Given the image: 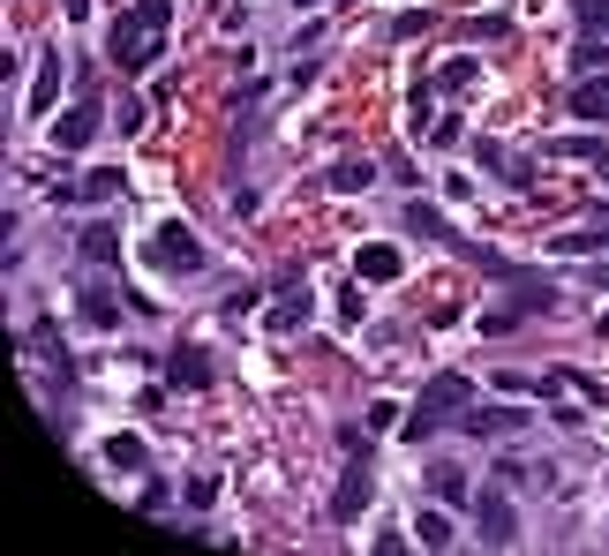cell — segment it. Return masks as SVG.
<instances>
[{
    "instance_id": "13",
    "label": "cell",
    "mask_w": 609,
    "mask_h": 556,
    "mask_svg": "<svg viewBox=\"0 0 609 556\" xmlns=\"http://www.w3.org/2000/svg\"><path fill=\"white\" fill-rule=\"evenodd\" d=\"M354 271H361L369 286H384V279H399V249H392V241H369V249L354 257Z\"/></svg>"
},
{
    "instance_id": "22",
    "label": "cell",
    "mask_w": 609,
    "mask_h": 556,
    "mask_svg": "<svg viewBox=\"0 0 609 556\" xmlns=\"http://www.w3.org/2000/svg\"><path fill=\"white\" fill-rule=\"evenodd\" d=\"M475 76H481L475 61H467V53H452V61H444V68L429 76V84H436V90H475Z\"/></svg>"
},
{
    "instance_id": "14",
    "label": "cell",
    "mask_w": 609,
    "mask_h": 556,
    "mask_svg": "<svg viewBox=\"0 0 609 556\" xmlns=\"http://www.w3.org/2000/svg\"><path fill=\"white\" fill-rule=\"evenodd\" d=\"M572 113H579V121H609V84L602 76H579V84H572Z\"/></svg>"
},
{
    "instance_id": "15",
    "label": "cell",
    "mask_w": 609,
    "mask_h": 556,
    "mask_svg": "<svg viewBox=\"0 0 609 556\" xmlns=\"http://www.w3.org/2000/svg\"><path fill=\"white\" fill-rule=\"evenodd\" d=\"M369 181H377V166H369V159H339V166L324 173V188H331V196H361Z\"/></svg>"
},
{
    "instance_id": "1",
    "label": "cell",
    "mask_w": 609,
    "mask_h": 556,
    "mask_svg": "<svg viewBox=\"0 0 609 556\" xmlns=\"http://www.w3.org/2000/svg\"><path fill=\"white\" fill-rule=\"evenodd\" d=\"M166 31H174V0H135V8H121L113 31H106L113 68H121V76H143V68L166 53Z\"/></svg>"
},
{
    "instance_id": "26",
    "label": "cell",
    "mask_w": 609,
    "mask_h": 556,
    "mask_svg": "<svg viewBox=\"0 0 609 556\" xmlns=\"http://www.w3.org/2000/svg\"><path fill=\"white\" fill-rule=\"evenodd\" d=\"M181 497H188V512H211V504H218V481H211V473H196Z\"/></svg>"
},
{
    "instance_id": "12",
    "label": "cell",
    "mask_w": 609,
    "mask_h": 556,
    "mask_svg": "<svg viewBox=\"0 0 609 556\" xmlns=\"http://www.w3.org/2000/svg\"><path fill=\"white\" fill-rule=\"evenodd\" d=\"M414 542H422V549H452V542H459V526H452V504H429V512L414 519Z\"/></svg>"
},
{
    "instance_id": "10",
    "label": "cell",
    "mask_w": 609,
    "mask_h": 556,
    "mask_svg": "<svg viewBox=\"0 0 609 556\" xmlns=\"http://www.w3.org/2000/svg\"><path fill=\"white\" fill-rule=\"evenodd\" d=\"M166 377H174V391H211V353L204 346H181L174 361H166Z\"/></svg>"
},
{
    "instance_id": "16",
    "label": "cell",
    "mask_w": 609,
    "mask_h": 556,
    "mask_svg": "<svg viewBox=\"0 0 609 556\" xmlns=\"http://www.w3.org/2000/svg\"><path fill=\"white\" fill-rule=\"evenodd\" d=\"M572 68H579V76H602L609 68V31H587V39L572 45Z\"/></svg>"
},
{
    "instance_id": "7",
    "label": "cell",
    "mask_w": 609,
    "mask_h": 556,
    "mask_svg": "<svg viewBox=\"0 0 609 556\" xmlns=\"http://www.w3.org/2000/svg\"><path fill=\"white\" fill-rule=\"evenodd\" d=\"M369 489H377V481H369V459H361V444H354V467H347V481H339V497H331V519H339V526L361 519L369 512Z\"/></svg>"
},
{
    "instance_id": "17",
    "label": "cell",
    "mask_w": 609,
    "mask_h": 556,
    "mask_svg": "<svg viewBox=\"0 0 609 556\" xmlns=\"http://www.w3.org/2000/svg\"><path fill=\"white\" fill-rule=\"evenodd\" d=\"M399 226H406V233H429V241H452V226H444V211H436V204H406V211H399Z\"/></svg>"
},
{
    "instance_id": "8",
    "label": "cell",
    "mask_w": 609,
    "mask_h": 556,
    "mask_svg": "<svg viewBox=\"0 0 609 556\" xmlns=\"http://www.w3.org/2000/svg\"><path fill=\"white\" fill-rule=\"evenodd\" d=\"M53 106H61V53L39 45V76H31V90H23V113H53Z\"/></svg>"
},
{
    "instance_id": "21",
    "label": "cell",
    "mask_w": 609,
    "mask_h": 556,
    "mask_svg": "<svg viewBox=\"0 0 609 556\" xmlns=\"http://www.w3.org/2000/svg\"><path fill=\"white\" fill-rule=\"evenodd\" d=\"M550 151H557V159H587V166H602V173H609V151L595 143V135H557Z\"/></svg>"
},
{
    "instance_id": "27",
    "label": "cell",
    "mask_w": 609,
    "mask_h": 556,
    "mask_svg": "<svg viewBox=\"0 0 609 556\" xmlns=\"http://www.w3.org/2000/svg\"><path fill=\"white\" fill-rule=\"evenodd\" d=\"M572 15H579V31H609V0H572Z\"/></svg>"
},
{
    "instance_id": "18",
    "label": "cell",
    "mask_w": 609,
    "mask_h": 556,
    "mask_svg": "<svg viewBox=\"0 0 609 556\" xmlns=\"http://www.w3.org/2000/svg\"><path fill=\"white\" fill-rule=\"evenodd\" d=\"M98 451H106V467H121V473H135L143 459H151V451H143V436H106Z\"/></svg>"
},
{
    "instance_id": "24",
    "label": "cell",
    "mask_w": 609,
    "mask_h": 556,
    "mask_svg": "<svg viewBox=\"0 0 609 556\" xmlns=\"http://www.w3.org/2000/svg\"><path fill=\"white\" fill-rule=\"evenodd\" d=\"M512 422H520L512 406H481V414H467V428H475V436H504Z\"/></svg>"
},
{
    "instance_id": "28",
    "label": "cell",
    "mask_w": 609,
    "mask_h": 556,
    "mask_svg": "<svg viewBox=\"0 0 609 556\" xmlns=\"http://www.w3.org/2000/svg\"><path fill=\"white\" fill-rule=\"evenodd\" d=\"M84 257L90 263H113V233H106V226H90V233H84Z\"/></svg>"
},
{
    "instance_id": "29",
    "label": "cell",
    "mask_w": 609,
    "mask_h": 556,
    "mask_svg": "<svg viewBox=\"0 0 609 556\" xmlns=\"http://www.w3.org/2000/svg\"><path fill=\"white\" fill-rule=\"evenodd\" d=\"M429 23H436V15H422V8H414V15H399V23H392V39H422Z\"/></svg>"
},
{
    "instance_id": "6",
    "label": "cell",
    "mask_w": 609,
    "mask_h": 556,
    "mask_svg": "<svg viewBox=\"0 0 609 556\" xmlns=\"http://www.w3.org/2000/svg\"><path fill=\"white\" fill-rule=\"evenodd\" d=\"M308 316H316V294H308L302 279H286V286H279V301H271V316H263V324H271V339H286V331H308Z\"/></svg>"
},
{
    "instance_id": "9",
    "label": "cell",
    "mask_w": 609,
    "mask_h": 556,
    "mask_svg": "<svg viewBox=\"0 0 609 556\" xmlns=\"http://www.w3.org/2000/svg\"><path fill=\"white\" fill-rule=\"evenodd\" d=\"M106 196H121V173H84V181H61L53 188V204H106Z\"/></svg>"
},
{
    "instance_id": "20",
    "label": "cell",
    "mask_w": 609,
    "mask_h": 556,
    "mask_svg": "<svg viewBox=\"0 0 609 556\" xmlns=\"http://www.w3.org/2000/svg\"><path fill=\"white\" fill-rule=\"evenodd\" d=\"M459 39H475V45L512 39V15H467V23H459Z\"/></svg>"
},
{
    "instance_id": "19",
    "label": "cell",
    "mask_w": 609,
    "mask_h": 556,
    "mask_svg": "<svg viewBox=\"0 0 609 556\" xmlns=\"http://www.w3.org/2000/svg\"><path fill=\"white\" fill-rule=\"evenodd\" d=\"M429 497H436V504H467L475 489H467V473H459V467H436L429 473Z\"/></svg>"
},
{
    "instance_id": "11",
    "label": "cell",
    "mask_w": 609,
    "mask_h": 556,
    "mask_svg": "<svg viewBox=\"0 0 609 556\" xmlns=\"http://www.w3.org/2000/svg\"><path fill=\"white\" fill-rule=\"evenodd\" d=\"M76 316H84L90 331H113V324H121V301H113V286H84V294H76Z\"/></svg>"
},
{
    "instance_id": "5",
    "label": "cell",
    "mask_w": 609,
    "mask_h": 556,
    "mask_svg": "<svg viewBox=\"0 0 609 556\" xmlns=\"http://www.w3.org/2000/svg\"><path fill=\"white\" fill-rule=\"evenodd\" d=\"M90 143H98V98H76V106L53 121V151L76 159V151H90Z\"/></svg>"
},
{
    "instance_id": "2",
    "label": "cell",
    "mask_w": 609,
    "mask_h": 556,
    "mask_svg": "<svg viewBox=\"0 0 609 556\" xmlns=\"http://www.w3.org/2000/svg\"><path fill=\"white\" fill-rule=\"evenodd\" d=\"M467 406H475V384H467L459 369H436L429 384H422V399H414V414H406V436L422 444V436H429L436 422H459Z\"/></svg>"
},
{
    "instance_id": "23",
    "label": "cell",
    "mask_w": 609,
    "mask_h": 556,
    "mask_svg": "<svg viewBox=\"0 0 609 556\" xmlns=\"http://www.w3.org/2000/svg\"><path fill=\"white\" fill-rule=\"evenodd\" d=\"M557 257H609V233H557Z\"/></svg>"
},
{
    "instance_id": "25",
    "label": "cell",
    "mask_w": 609,
    "mask_h": 556,
    "mask_svg": "<svg viewBox=\"0 0 609 556\" xmlns=\"http://www.w3.org/2000/svg\"><path fill=\"white\" fill-rule=\"evenodd\" d=\"M475 159H481L489 173H504V181L520 188V173H512V159H504V143H497V135H481V143H475Z\"/></svg>"
},
{
    "instance_id": "3",
    "label": "cell",
    "mask_w": 609,
    "mask_h": 556,
    "mask_svg": "<svg viewBox=\"0 0 609 556\" xmlns=\"http://www.w3.org/2000/svg\"><path fill=\"white\" fill-rule=\"evenodd\" d=\"M143 263H151L159 279H196V271H204V241H196L181 218H166V226L143 233Z\"/></svg>"
},
{
    "instance_id": "4",
    "label": "cell",
    "mask_w": 609,
    "mask_h": 556,
    "mask_svg": "<svg viewBox=\"0 0 609 556\" xmlns=\"http://www.w3.org/2000/svg\"><path fill=\"white\" fill-rule=\"evenodd\" d=\"M475 534H481V549H512L520 542V519H512V497L504 489H481L475 497Z\"/></svg>"
}]
</instances>
